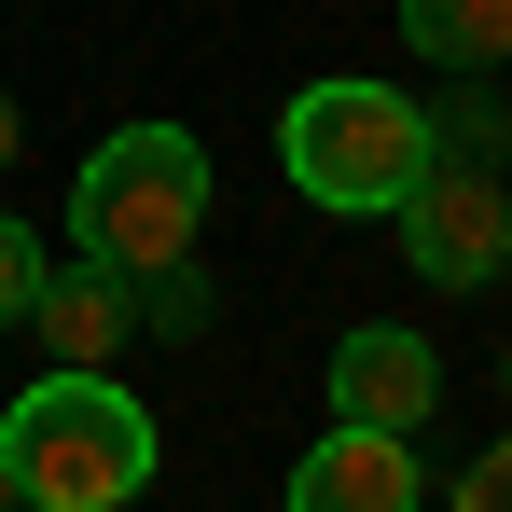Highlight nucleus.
Here are the masks:
<instances>
[{
    "label": "nucleus",
    "mask_w": 512,
    "mask_h": 512,
    "mask_svg": "<svg viewBox=\"0 0 512 512\" xmlns=\"http://www.w3.org/2000/svg\"><path fill=\"white\" fill-rule=\"evenodd\" d=\"M0 471L28 512H125L153 485V416H139L125 374H42L0 416Z\"/></svg>",
    "instance_id": "obj_1"
},
{
    "label": "nucleus",
    "mask_w": 512,
    "mask_h": 512,
    "mask_svg": "<svg viewBox=\"0 0 512 512\" xmlns=\"http://www.w3.org/2000/svg\"><path fill=\"white\" fill-rule=\"evenodd\" d=\"M277 167H291V194H319L346 222H388L429 180V111L402 84H360V70L346 84H305L277 111Z\"/></svg>",
    "instance_id": "obj_2"
},
{
    "label": "nucleus",
    "mask_w": 512,
    "mask_h": 512,
    "mask_svg": "<svg viewBox=\"0 0 512 512\" xmlns=\"http://www.w3.org/2000/svg\"><path fill=\"white\" fill-rule=\"evenodd\" d=\"M70 222H84V263H111V277H167V263H194V222H208V139H194V125H111V139L84 153Z\"/></svg>",
    "instance_id": "obj_3"
},
{
    "label": "nucleus",
    "mask_w": 512,
    "mask_h": 512,
    "mask_svg": "<svg viewBox=\"0 0 512 512\" xmlns=\"http://www.w3.org/2000/svg\"><path fill=\"white\" fill-rule=\"evenodd\" d=\"M402 222V263H416L429 291H485V277H512V180L499 167H443L429 153V180L388 208Z\"/></svg>",
    "instance_id": "obj_4"
},
{
    "label": "nucleus",
    "mask_w": 512,
    "mask_h": 512,
    "mask_svg": "<svg viewBox=\"0 0 512 512\" xmlns=\"http://www.w3.org/2000/svg\"><path fill=\"white\" fill-rule=\"evenodd\" d=\"M14 333H42L56 374H111L125 346H139V277H111V263H42V291H28V319Z\"/></svg>",
    "instance_id": "obj_5"
},
{
    "label": "nucleus",
    "mask_w": 512,
    "mask_h": 512,
    "mask_svg": "<svg viewBox=\"0 0 512 512\" xmlns=\"http://www.w3.org/2000/svg\"><path fill=\"white\" fill-rule=\"evenodd\" d=\"M429 402H443V360H429V333L374 319V333H346V346H333V429H388V443H416Z\"/></svg>",
    "instance_id": "obj_6"
},
{
    "label": "nucleus",
    "mask_w": 512,
    "mask_h": 512,
    "mask_svg": "<svg viewBox=\"0 0 512 512\" xmlns=\"http://www.w3.org/2000/svg\"><path fill=\"white\" fill-rule=\"evenodd\" d=\"M291 512H429V471L388 429H333V443L291 457Z\"/></svg>",
    "instance_id": "obj_7"
},
{
    "label": "nucleus",
    "mask_w": 512,
    "mask_h": 512,
    "mask_svg": "<svg viewBox=\"0 0 512 512\" xmlns=\"http://www.w3.org/2000/svg\"><path fill=\"white\" fill-rule=\"evenodd\" d=\"M402 42H416L429 70H512V0H402Z\"/></svg>",
    "instance_id": "obj_8"
},
{
    "label": "nucleus",
    "mask_w": 512,
    "mask_h": 512,
    "mask_svg": "<svg viewBox=\"0 0 512 512\" xmlns=\"http://www.w3.org/2000/svg\"><path fill=\"white\" fill-rule=\"evenodd\" d=\"M416 111H429V153H443V167H499L512 153V111L485 97V70H471L457 97H416Z\"/></svg>",
    "instance_id": "obj_9"
},
{
    "label": "nucleus",
    "mask_w": 512,
    "mask_h": 512,
    "mask_svg": "<svg viewBox=\"0 0 512 512\" xmlns=\"http://www.w3.org/2000/svg\"><path fill=\"white\" fill-rule=\"evenodd\" d=\"M208 305H222V291H208V263H167V277H139V333H208Z\"/></svg>",
    "instance_id": "obj_10"
},
{
    "label": "nucleus",
    "mask_w": 512,
    "mask_h": 512,
    "mask_svg": "<svg viewBox=\"0 0 512 512\" xmlns=\"http://www.w3.org/2000/svg\"><path fill=\"white\" fill-rule=\"evenodd\" d=\"M28 291H42V236H28V222L0 208V333L28 319Z\"/></svg>",
    "instance_id": "obj_11"
},
{
    "label": "nucleus",
    "mask_w": 512,
    "mask_h": 512,
    "mask_svg": "<svg viewBox=\"0 0 512 512\" xmlns=\"http://www.w3.org/2000/svg\"><path fill=\"white\" fill-rule=\"evenodd\" d=\"M457 512H512V443H485V457L457 471Z\"/></svg>",
    "instance_id": "obj_12"
},
{
    "label": "nucleus",
    "mask_w": 512,
    "mask_h": 512,
    "mask_svg": "<svg viewBox=\"0 0 512 512\" xmlns=\"http://www.w3.org/2000/svg\"><path fill=\"white\" fill-rule=\"evenodd\" d=\"M14 139H28V125H14V97H0V167H14Z\"/></svg>",
    "instance_id": "obj_13"
},
{
    "label": "nucleus",
    "mask_w": 512,
    "mask_h": 512,
    "mask_svg": "<svg viewBox=\"0 0 512 512\" xmlns=\"http://www.w3.org/2000/svg\"><path fill=\"white\" fill-rule=\"evenodd\" d=\"M0 512H28V499H14V471H0Z\"/></svg>",
    "instance_id": "obj_14"
}]
</instances>
